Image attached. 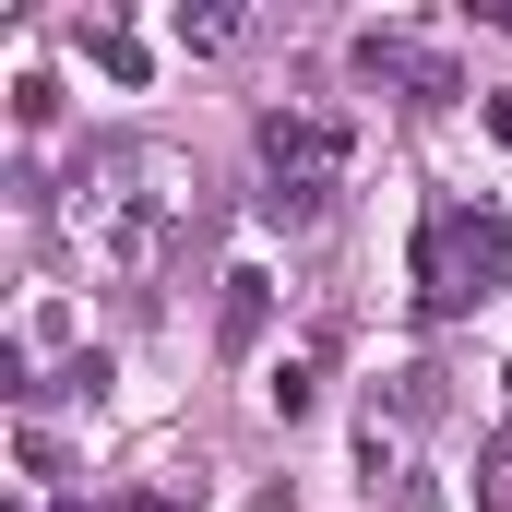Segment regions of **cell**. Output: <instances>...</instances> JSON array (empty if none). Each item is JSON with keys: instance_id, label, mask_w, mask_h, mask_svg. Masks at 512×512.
I'll return each mask as SVG.
<instances>
[{"instance_id": "10", "label": "cell", "mask_w": 512, "mask_h": 512, "mask_svg": "<svg viewBox=\"0 0 512 512\" xmlns=\"http://www.w3.org/2000/svg\"><path fill=\"white\" fill-rule=\"evenodd\" d=\"M393 512H441V489L429 477H393Z\"/></svg>"}, {"instance_id": "7", "label": "cell", "mask_w": 512, "mask_h": 512, "mask_svg": "<svg viewBox=\"0 0 512 512\" xmlns=\"http://www.w3.org/2000/svg\"><path fill=\"white\" fill-rule=\"evenodd\" d=\"M227 36H239V12H179V48H191V60H215Z\"/></svg>"}, {"instance_id": "9", "label": "cell", "mask_w": 512, "mask_h": 512, "mask_svg": "<svg viewBox=\"0 0 512 512\" xmlns=\"http://www.w3.org/2000/svg\"><path fill=\"white\" fill-rule=\"evenodd\" d=\"M477 512H512V441H501V453H477Z\"/></svg>"}, {"instance_id": "8", "label": "cell", "mask_w": 512, "mask_h": 512, "mask_svg": "<svg viewBox=\"0 0 512 512\" xmlns=\"http://www.w3.org/2000/svg\"><path fill=\"white\" fill-rule=\"evenodd\" d=\"M12 120L48 131V120H60V84H48V72H24V84H12Z\"/></svg>"}, {"instance_id": "5", "label": "cell", "mask_w": 512, "mask_h": 512, "mask_svg": "<svg viewBox=\"0 0 512 512\" xmlns=\"http://www.w3.org/2000/svg\"><path fill=\"white\" fill-rule=\"evenodd\" d=\"M262 405H274V417L298 429V417L322 405V358H274V370H262Z\"/></svg>"}, {"instance_id": "3", "label": "cell", "mask_w": 512, "mask_h": 512, "mask_svg": "<svg viewBox=\"0 0 512 512\" xmlns=\"http://www.w3.org/2000/svg\"><path fill=\"white\" fill-rule=\"evenodd\" d=\"M358 72H370V84H417V108L465 96V84H453V60H429V48H417V36H393V24H370V36H358Z\"/></svg>"}, {"instance_id": "4", "label": "cell", "mask_w": 512, "mask_h": 512, "mask_svg": "<svg viewBox=\"0 0 512 512\" xmlns=\"http://www.w3.org/2000/svg\"><path fill=\"white\" fill-rule=\"evenodd\" d=\"M262 334H274V274L239 262V274H227V298H215V346H227V358H251Z\"/></svg>"}, {"instance_id": "11", "label": "cell", "mask_w": 512, "mask_h": 512, "mask_svg": "<svg viewBox=\"0 0 512 512\" xmlns=\"http://www.w3.org/2000/svg\"><path fill=\"white\" fill-rule=\"evenodd\" d=\"M60 512H84V501H60Z\"/></svg>"}, {"instance_id": "6", "label": "cell", "mask_w": 512, "mask_h": 512, "mask_svg": "<svg viewBox=\"0 0 512 512\" xmlns=\"http://www.w3.org/2000/svg\"><path fill=\"white\" fill-rule=\"evenodd\" d=\"M96 72H108V84H143V36H120V24H96Z\"/></svg>"}, {"instance_id": "1", "label": "cell", "mask_w": 512, "mask_h": 512, "mask_svg": "<svg viewBox=\"0 0 512 512\" xmlns=\"http://www.w3.org/2000/svg\"><path fill=\"white\" fill-rule=\"evenodd\" d=\"M489 286H512L501 203H429V215H417V322H453V310H477Z\"/></svg>"}, {"instance_id": "2", "label": "cell", "mask_w": 512, "mask_h": 512, "mask_svg": "<svg viewBox=\"0 0 512 512\" xmlns=\"http://www.w3.org/2000/svg\"><path fill=\"white\" fill-rule=\"evenodd\" d=\"M346 155H358V131H346V120H322V108H262V179H274L262 215H274V227H322Z\"/></svg>"}, {"instance_id": "12", "label": "cell", "mask_w": 512, "mask_h": 512, "mask_svg": "<svg viewBox=\"0 0 512 512\" xmlns=\"http://www.w3.org/2000/svg\"><path fill=\"white\" fill-rule=\"evenodd\" d=\"M501 393H512V370H501Z\"/></svg>"}]
</instances>
